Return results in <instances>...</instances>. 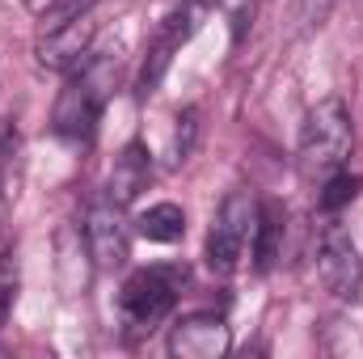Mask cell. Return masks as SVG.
<instances>
[{
	"instance_id": "cell-1",
	"label": "cell",
	"mask_w": 363,
	"mask_h": 359,
	"mask_svg": "<svg viewBox=\"0 0 363 359\" xmlns=\"http://www.w3.org/2000/svg\"><path fill=\"white\" fill-rule=\"evenodd\" d=\"M351 148H355V127H351L347 101L342 97H321L317 106H308V114L300 123V144H296L300 170L308 178H325V174L347 165Z\"/></svg>"
},
{
	"instance_id": "cell-2",
	"label": "cell",
	"mask_w": 363,
	"mask_h": 359,
	"mask_svg": "<svg viewBox=\"0 0 363 359\" xmlns=\"http://www.w3.org/2000/svg\"><path fill=\"white\" fill-rule=\"evenodd\" d=\"M186 267H144L135 270L123 292H118V309H123V321L135 326V330H152L161 317L174 313L182 287H186Z\"/></svg>"
},
{
	"instance_id": "cell-3",
	"label": "cell",
	"mask_w": 363,
	"mask_h": 359,
	"mask_svg": "<svg viewBox=\"0 0 363 359\" xmlns=\"http://www.w3.org/2000/svg\"><path fill=\"white\" fill-rule=\"evenodd\" d=\"M258 199L250 190H233L216 220H211V233H207V267L216 275H233L241 267L245 250L254 245V228H258Z\"/></svg>"
},
{
	"instance_id": "cell-4",
	"label": "cell",
	"mask_w": 363,
	"mask_h": 359,
	"mask_svg": "<svg viewBox=\"0 0 363 359\" xmlns=\"http://www.w3.org/2000/svg\"><path fill=\"white\" fill-rule=\"evenodd\" d=\"M101 101H106V85H101V60H93L85 68H77V72H68V85L60 93V101H55V131L64 136V140H89L93 127H97V118H101Z\"/></svg>"
},
{
	"instance_id": "cell-5",
	"label": "cell",
	"mask_w": 363,
	"mask_h": 359,
	"mask_svg": "<svg viewBox=\"0 0 363 359\" xmlns=\"http://www.w3.org/2000/svg\"><path fill=\"white\" fill-rule=\"evenodd\" d=\"M93 43H97V21H93V9H89L81 17L43 26L34 51H38V64L43 68H51V72H77V68L89 64Z\"/></svg>"
},
{
	"instance_id": "cell-6",
	"label": "cell",
	"mask_w": 363,
	"mask_h": 359,
	"mask_svg": "<svg viewBox=\"0 0 363 359\" xmlns=\"http://www.w3.org/2000/svg\"><path fill=\"white\" fill-rule=\"evenodd\" d=\"M317 279L338 300H355L359 296L363 258H359V250H355V241H351V233L342 224H325V233L317 241Z\"/></svg>"
},
{
	"instance_id": "cell-7",
	"label": "cell",
	"mask_w": 363,
	"mask_h": 359,
	"mask_svg": "<svg viewBox=\"0 0 363 359\" xmlns=\"http://www.w3.org/2000/svg\"><path fill=\"white\" fill-rule=\"evenodd\" d=\"M165 347L174 359H224L233 351V330L220 313H190L174 321Z\"/></svg>"
},
{
	"instance_id": "cell-8",
	"label": "cell",
	"mask_w": 363,
	"mask_h": 359,
	"mask_svg": "<svg viewBox=\"0 0 363 359\" xmlns=\"http://www.w3.org/2000/svg\"><path fill=\"white\" fill-rule=\"evenodd\" d=\"M85 245H89V258L101 270H118L131 258V237H127V224L118 216V203H93L85 211Z\"/></svg>"
},
{
	"instance_id": "cell-9",
	"label": "cell",
	"mask_w": 363,
	"mask_h": 359,
	"mask_svg": "<svg viewBox=\"0 0 363 359\" xmlns=\"http://www.w3.org/2000/svg\"><path fill=\"white\" fill-rule=\"evenodd\" d=\"M199 17H203V4H190V0H182V9L161 26V34L152 38V47H148V60H144V68H140V93L148 97V93H157L161 85V77H165V68L174 64V51H178L182 43L199 30Z\"/></svg>"
},
{
	"instance_id": "cell-10",
	"label": "cell",
	"mask_w": 363,
	"mask_h": 359,
	"mask_svg": "<svg viewBox=\"0 0 363 359\" xmlns=\"http://www.w3.org/2000/svg\"><path fill=\"white\" fill-rule=\"evenodd\" d=\"M148 182H152V157H148V148L135 140V144H127V148L114 157V170H110V178H106V199L118 203V207H127L140 190H148Z\"/></svg>"
},
{
	"instance_id": "cell-11",
	"label": "cell",
	"mask_w": 363,
	"mask_h": 359,
	"mask_svg": "<svg viewBox=\"0 0 363 359\" xmlns=\"http://www.w3.org/2000/svg\"><path fill=\"white\" fill-rule=\"evenodd\" d=\"M135 233H140L144 241H161V245L182 241V233H186V211H182L178 203H152L148 211L135 216Z\"/></svg>"
},
{
	"instance_id": "cell-12",
	"label": "cell",
	"mask_w": 363,
	"mask_h": 359,
	"mask_svg": "<svg viewBox=\"0 0 363 359\" xmlns=\"http://www.w3.org/2000/svg\"><path fill=\"white\" fill-rule=\"evenodd\" d=\"M279 241H283V216H279L274 207H262V211H258V228H254V245H250L254 267L258 270L274 267V258H279Z\"/></svg>"
},
{
	"instance_id": "cell-13",
	"label": "cell",
	"mask_w": 363,
	"mask_h": 359,
	"mask_svg": "<svg viewBox=\"0 0 363 359\" xmlns=\"http://www.w3.org/2000/svg\"><path fill=\"white\" fill-rule=\"evenodd\" d=\"M359 186H363L359 174H347V170H334V174H325V186H321V194H317L321 211H342L347 203H355Z\"/></svg>"
},
{
	"instance_id": "cell-14",
	"label": "cell",
	"mask_w": 363,
	"mask_h": 359,
	"mask_svg": "<svg viewBox=\"0 0 363 359\" xmlns=\"http://www.w3.org/2000/svg\"><path fill=\"white\" fill-rule=\"evenodd\" d=\"M17 283H21V267H17V250L4 245L0 250V326L9 321L13 313V300H17Z\"/></svg>"
},
{
	"instance_id": "cell-15",
	"label": "cell",
	"mask_w": 363,
	"mask_h": 359,
	"mask_svg": "<svg viewBox=\"0 0 363 359\" xmlns=\"http://www.w3.org/2000/svg\"><path fill=\"white\" fill-rule=\"evenodd\" d=\"M194 136H199V110H182L178 127H174V165H182L194 148Z\"/></svg>"
}]
</instances>
